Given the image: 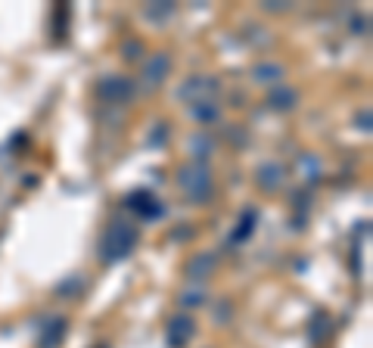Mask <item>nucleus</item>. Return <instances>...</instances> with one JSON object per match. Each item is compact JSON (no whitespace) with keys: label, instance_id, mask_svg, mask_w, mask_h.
<instances>
[{"label":"nucleus","instance_id":"nucleus-1","mask_svg":"<svg viewBox=\"0 0 373 348\" xmlns=\"http://www.w3.org/2000/svg\"><path fill=\"white\" fill-rule=\"evenodd\" d=\"M109 246H115V252L109 258H122V255H128V249L134 246V231H128L124 224H115L112 231H109V236H106V249Z\"/></svg>","mask_w":373,"mask_h":348},{"label":"nucleus","instance_id":"nucleus-2","mask_svg":"<svg viewBox=\"0 0 373 348\" xmlns=\"http://www.w3.org/2000/svg\"><path fill=\"white\" fill-rule=\"evenodd\" d=\"M190 327H193L190 320H174V323H171V330H168V342L174 348H181L186 339H190V333H193Z\"/></svg>","mask_w":373,"mask_h":348}]
</instances>
